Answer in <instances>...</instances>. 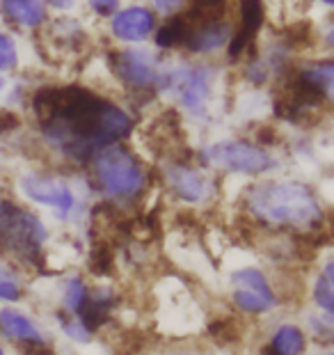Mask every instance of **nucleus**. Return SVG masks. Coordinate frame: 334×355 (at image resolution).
I'll return each mask as SVG.
<instances>
[{
    "label": "nucleus",
    "instance_id": "nucleus-26",
    "mask_svg": "<svg viewBox=\"0 0 334 355\" xmlns=\"http://www.w3.org/2000/svg\"><path fill=\"white\" fill-rule=\"evenodd\" d=\"M87 7L96 19H110L119 12V0H87Z\"/></svg>",
    "mask_w": 334,
    "mask_h": 355
},
{
    "label": "nucleus",
    "instance_id": "nucleus-29",
    "mask_svg": "<svg viewBox=\"0 0 334 355\" xmlns=\"http://www.w3.org/2000/svg\"><path fill=\"white\" fill-rule=\"evenodd\" d=\"M323 275H325V279L332 284V289H334V259H330V261H325V266H323Z\"/></svg>",
    "mask_w": 334,
    "mask_h": 355
},
{
    "label": "nucleus",
    "instance_id": "nucleus-34",
    "mask_svg": "<svg viewBox=\"0 0 334 355\" xmlns=\"http://www.w3.org/2000/svg\"><path fill=\"white\" fill-rule=\"evenodd\" d=\"M316 355H334V351H330V353H316Z\"/></svg>",
    "mask_w": 334,
    "mask_h": 355
},
{
    "label": "nucleus",
    "instance_id": "nucleus-32",
    "mask_svg": "<svg viewBox=\"0 0 334 355\" xmlns=\"http://www.w3.org/2000/svg\"><path fill=\"white\" fill-rule=\"evenodd\" d=\"M321 5H325V7H330V10H334V0H318Z\"/></svg>",
    "mask_w": 334,
    "mask_h": 355
},
{
    "label": "nucleus",
    "instance_id": "nucleus-17",
    "mask_svg": "<svg viewBox=\"0 0 334 355\" xmlns=\"http://www.w3.org/2000/svg\"><path fill=\"white\" fill-rule=\"evenodd\" d=\"M188 35V24L184 19V14H174L167 17L154 33V49L156 51H174V49H184Z\"/></svg>",
    "mask_w": 334,
    "mask_h": 355
},
{
    "label": "nucleus",
    "instance_id": "nucleus-13",
    "mask_svg": "<svg viewBox=\"0 0 334 355\" xmlns=\"http://www.w3.org/2000/svg\"><path fill=\"white\" fill-rule=\"evenodd\" d=\"M0 19L21 33H39L51 17L44 0H0Z\"/></svg>",
    "mask_w": 334,
    "mask_h": 355
},
{
    "label": "nucleus",
    "instance_id": "nucleus-31",
    "mask_svg": "<svg viewBox=\"0 0 334 355\" xmlns=\"http://www.w3.org/2000/svg\"><path fill=\"white\" fill-rule=\"evenodd\" d=\"M7 85H10V83H7V78L3 76V73H0V94L5 92V89H7Z\"/></svg>",
    "mask_w": 334,
    "mask_h": 355
},
{
    "label": "nucleus",
    "instance_id": "nucleus-1",
    "mask_svg": "<svg viewBox=\"0 0 334 355\" xmlns=\"http://www.w3.org/2000/svg\"><path fill=\"white\" fill-rule=\"evenodd\" d=\"M42 145L71 165H89L96 152L133 133V115L85 85H44L30 94Z\"/></svg>",
    "mask_w": 334,
    "mask_h": 355
},
{
    "label": "nucleus",
    "instance_id": "nucleus-33",
    "mask_svg": "<svg viewBox=\"0 0 334 355\" xmlns=\"http://www.w3.org/2000/svg\"><path fill=\"white\" fill-rule=\"evenodd\" d=\"M0 355H7V346L0 342Z\"/></svg>",
    "mask_w": 334,
    "mask_h": 355
},
{
    "label": "nucleus",
    "instance_id": "nucleus-16",
    "mask_svg": "<svg viewBox=\"0 0 334 355\" xmlns=\"http://www.w3.org/2000/svg\"><path fill=\"white\" fill-rule=\"evenodd\" d=\"M305 351V332L295 323H282L272 332L268 346L261 355H302Z\"/></svg>",
    "mask_w": 334,
    "mask_h": 355
},
{
    "label": "nucleus",
    "instance_id": "nucleus-18",
    "mask_svg": "<svg viewBox=\"0 0 334 355\" xmlns=\"http://www.w3.org/2000/svg\"><path fill=\"white\" fill-rule=\"evenodd\" d=\"M89 289L85 279L78 275L64 277V282L60 284V312L64 314H82V309L87 307Z\"/></svg>",
    "mask_w": 334,
    "mask_h": 355
},
{
    "label": "nucleus",
    "instance_id": "nucleus-6",
    "mask_svg": "<svg viewBox=\"0 0 334 355\" xmlns=\"http://www.w3.org/2000/svg\"><path fill=\"white\" fill-rule=\"evenodd\" d=\"M213 85L216 69L211 64H165L161 80H158V94H170L172 99H177L184 112L202 117L213 99Z\"/></svg>",
    "mask_w": 334,
    "mask_h": 355
},
{
    "label": "nucleus",
    "instance_id": "nucleus-27",
    "mask_svg": "<svg viewBox=\"0 0 334 355\" xmlns=\"http://www.w3.org/2000/svg\"><path fill=\"white\" fill-rule=\"evenodd\" d=\"M21 128V117L17 110H10V108H0V138L3 135H10L14 131Z\"/></svg>",
    "mask_w": 334,
    "mask_h": 355
},
{
    "label": "nucleus",
    "instance_id": "nucleus-5",
    "mask_svg": "<svg viewBox=\"0 0 334 355\" xmlns=\"http://www.w3.org/2000/svg\"><path fill=\"white\" fill-rule=\"evenodd\" d=\"M200 161L204 168L220 170L236 177H265L282 165L270 149L256 145L254 140L243 138H225L209 142L206 147H202Z\"/></svg>",
    "mask_w": 334,
    "mask_h": 355
},
{
    "label": "nucleus",
    "instance_id": "nucleus-3",
    "mask_svg": "<svg viewBox=\"0 0 334 355\" xmlns=\"http://www.w3.org/2000/svg\"><path fill=\"white\" fill-rule=\"evenodd\" d=\"M51 230L44 218L26 202L0 193V259L21 268H37L46 261Z\"/></svg>",
    "mask_w": 334,
    "mask_h": 355
},
{
    "label": "nucleus",
    "instance_id": "nucleus-19",
    "mask_svg": "<svg viewBox=\"0 0 334 355\" xmlns=\"http://www.w3.org/2000/svg\"><path fill=\"white\" fill-rule=\"evenodd\" d=\"M231 284L234 286H243V289H249V291L259 293V296H263V298L272 300V303H277L275 286L270 284V279H268V275L263 273V270L254 268V266H240L238 270H234Z\"/></svg>",
    "mask_w": 334,
    "mask_h": 355
},
{
    "label": "nucleus",
    "instance_id": "nucleus-8",
    "mask_svg": "<svg viewBox=\"0 0 334 355\" xmlns=\"http://www.w3.org/2000/svg\"><path fill=\"white\" fill-rule=\"evenodd\" d=\"M108 69L121 87L131 94L156 96L158 94V80H161L165 62L161 55L149 49L128 46L108 53Z\"/></svg>",
    "mask_w": 334,
    "mask_h": 355
},
{
    "label": "nucleus",
    "instance_id": "nucleus-4",
    "mask_svg": "<svg viewBox=\"0 0 334 355\" xmlns=\"http://www.w3.org/2000/svg\"><path fill=\"white\" fill-rule=\"evenodd\" d=\"M87 168L94 188L105 202H133L147 188V170L142 161L121 142L96 152Z\"/></svg>",
    "mask_w": 334,
    "mask_h": 355
},
{
    "label": "nucleus",
    "instance_id": "nucleus-14",
    "mask_svg": "<svg viewBox=\"0 0 334 355\" xmlns=\"http://www.w3.org/2000/svg\"><path fill=\"white\" fill-rule=\"evenodd\" d=\"M295 71L316 89V94L321 96L323 105L334 108V58L316 60V62H311V64H302Z\"/></svg>",
    "mask_w": 334,
    "mask_h": 355
},
{
    "label": "nucleus",
    "instance_id": "nucleus-28",
    "mask_svg": "<svg viewBox=\"0 0 334 355\" xmlns=\"http://www.w3.org/2000/svg\"><path fill=\"white\" fill-rule=\"evenodd\" d=\"M49 5V10L60 12V14H69L78 7V0H44Z\"/></svg>",
    "mask_w": 334,
    "mask_h": 355
},
{
    "label": "nucleus",
    "instance_id": "nucleus-12",
    "mask_svg": "<svg viewBox=\"0 0 334 355\" xmlns=\"http://www.w3.org/2000/svg\"><path fill=\"white\" fill-rule=\"evenodd\" d=\"M234 35V26L229 19L222 21H211V24H202L188 30L184 51L191 53L195 58H209L216 55L222 49H227Z\"/></svg>",
    "mask_w": 334,
    "mask_h": 355
},
{
    "label": "nucleus",
    "instance_id": "nucleus-11",
    "mask_svg": "<svg viewBox=\"0 0 334 355\" xmlns=\"http://www.w3.org/2000/svg\"><path fill=\"white\" fill-rule=\"evenodd\" d=\"M158 28V17L154 10L144 5H128L121 7L117 14L110 17V37L119 44H128V46H138V44L147 42L154 37Z\"/></svg>",
    "mask_w": 334,
    "mask_h": 355
},
{
    "label": "nucleus",
    "instance_id": "nucleus-15",
    "mask_svg": "<svg viewBox=\"0 0 334 355\" xmlns=\"http://www.w3.org/2000/svg\"><path fill=\"white\" fill-rule=\"evenodd\" d=\"M28 298L24 268L10 259H0V307L21 305Z\"/></svg>",
    "mask_w": 334,
    "mask_h": 355
},
{
    "label": "nucleus",
    "instance_id": "nucleus-9",
    "mask_svg": "<svg viewBox=\"0 0 334 355\" xmlns=\"http://www.w3.org/2000/svg\"><path fill=\"white\" fill-rule=\"evenodd\" d=\"M0 342L28 355L51 353V337L46 330L21 305L0 307Z\"/></svg>",
    "mask_w": 334,
    "mask_h": 355
},
{
    "label": "nucleus",
    "instance_id": "nucleus-30",
    "mask_svg": "<svg viewBox=\"0 0 334 355\" xmlns=\"http://www.w3.org/2000/svg\"><path fill=\"white\" fill-rule=\"evenodd\" d=\"M323 46L328 49V51H334V26L330 30H325V35H323Z\"/></svg>",
    "mask_w": 334,
    "mask_h": 355
},
{
    "label": "nucleus",
    "instance_id": "nucleus-20",
    "mask_svg": "<svg viewBox=\"0 0 334 355\" xmlns=\"http://www.w3.org/2000/svg\"><path fill=\"white\" fill-rule=\"evenodd\" d=\"M238 10V26L245 33L259 37L261 28L265 24V3L263 0H236Z\"/></svg>",
    "mask_w": 334,
    "mask_h": 355
},
{
    "label": "nucleus",
    "instance_id": "nucleus-25",
    "mask_svg": "<svg viewBox=\"0 0 334 355\" xmlns=\"http://www.w3.org/2000/svg\"><path fill=\"white\" fill-rule=\"evenodd\" d=\"M149 5L154 7V14H163V17H174V14L184 12L188 0H149Z\"/></svg>",
    "mask_w": 334,
    "mask_h": 355
},
{
    "label": "nucleus",
    "instance_id": "nucleus-10",
    "mask_svg": "<svg viewBox=\"0 0 334 355\" xmlns=\"http://www.w3.org/2000/svg\"><path fill=\"white\" fill-rule=\"evenodd\" d=\"M163 179L174 198L188 204V207H197V204L209 202L211 195H213L211 177L186 161H172L170 165H165Z\"/></svg>",
    "mask_w": 334,
    "mask_h": 355
},
{
    "label": "nucleus",
    "instance_id": "nucleus-22",
    "mask_svg": "<svg viewBox=\"0 0 334 355\" xmlns=\"http://www.w3.org/2000/svg\"><path fill=\"white\" fill-rule=\"evenodd\" d=\"M231 303L236 305L238 312H245V314H252V316H259V314H268L275 303L268 298L259 296V293L249 291V289H243V286H234L231 291Z\"/></svg>",
    "mask_w": 334,
    "mask_h": 355
},
{
    "label": "nucleus",
    "instance_id": "nucleus-21",
    "mask_svg": "<svg viewBox=\"0 0 334 355\" xmlns=\"http://www.w3.org/2000/svg\"><path fill=\"white\" fill-rule=\"evenodd\" d=\"M55 321H58V328L60 332L69 339L71 344H78V346H87L92 342V328L87 326V321L82 319L80 314H64L58 309L55 314Z\"/></svg>",
    "mask_w": 334,
    "mask_h": 355
},
{
    "label": "nucleus",
    "instance_id": "nucleus-24",
    "mask_svg": "<svg viewBox=\"0 0 334 355\" xmlns=\"http://www.w3.org/2000/svg\"><path fill=\"white\" fill-rule=\"evenodd\" d=\"M311 298H314L316 307L321 309L325 316L334 319V289L332 284L325 279V275H318L311 284Z\"/></svg>",
    "mask_w": 334,
    "mask_h": 355
},
{
    "label": "nucleus",
    "instance_id": "nucleus-7",
    "mask_svg": "<svg viewBox=\"0 0 334 355\" xmlns=\"http://www.w3.org/2000/svg\"><path fill=\"white\" fill-rule=\"evenodd\" d=\"M17 193L30 207L49 209L60 223H69L78 214L80 200L73 186L58 172L26 170L17 177Z\"/></svg>",
    "mask_w": 334,
    "mask_h": 355
},
{
    "label": "nucleus",
    "instance_id": "nucleus-2",
    "mask_svg": "<svg viewBox=\"0 0 334 355\" xmlns=\"http://www.w3.org/2000/svg\"><path fill=\"white\" fill-rule=\"evenodd\" d=\"M245 209L268 227L311 232L323 225V207L307 184L295 179H263L245 188Z\"/></svg>",
    "mask_w": 334,
    "mask_h": 355
},
{
    "label": "nucleus",
    "instance_id": "nucleus-23",
    "mask_svg": "<svg viewBox=\"0 0 334 355\" xmlns=\"http://www.w3.org/2000/svg\"><path fill=\"white\" fill-rule=\"evenodd\" d=\"M21 64V53L17 37L7 30H0V73H12L17 71Z\"/></svg>",
    "mask_w": 334,
    "mask_h": 355
}]
</instances>
